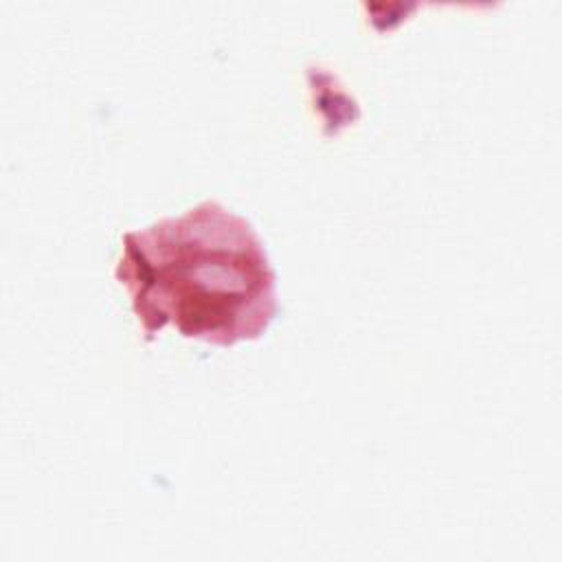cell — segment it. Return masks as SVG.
<instances>
[{
    "label": "cell",
    "instance_id": "1",
    "mask_svg": "<svg viewBox=\"0 0 562 562\" xmlns=\"http://www.w3.org/2000/svg\"><path fill=\"white\" fill-rule=\"evenodd\" d=\"M116 279L145 340L165 327L228 347L259 338L277 314L274 270L255 228L206 200L121 239Z\"/></svg>",
    "mask_w": 562,
    "mask_h": 562
}]
</instances>
